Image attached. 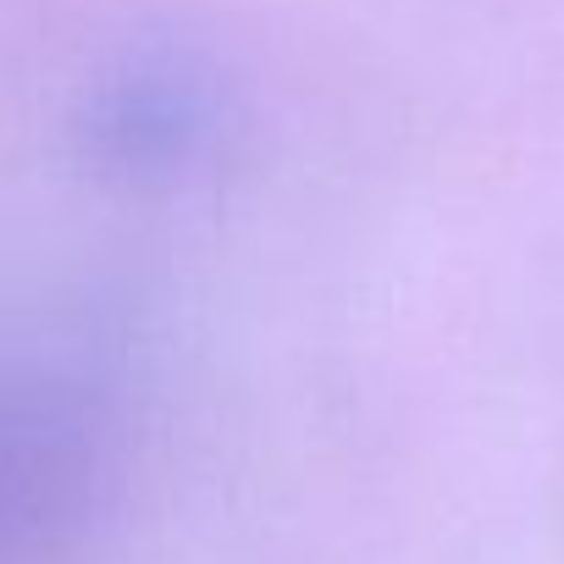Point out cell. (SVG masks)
I'll list each match as a JSON object with an SVG mask.
<instances>
[{"label":"cell","mask_w":564,"mask_h":564,"mask_svg":"<svg viewBox=\"0 0 564 564\" xmlns=\"http://www.w3.org/2000/svg\"><path fill=\"white\" fill-rule=\"evenodd\" d=\"M216 133L221 95L210 73L177 56H144L106 73L73 117L78 161L122 188L183 183L210 155Z\"/></svg>","instance_id":"obj_1"},{"label":"cell","mask_w":564,"mask_h":564,"mask_svg":"<svg viewBox=\"0 0 564 564\" xmlns=\"http://www.w3.org/2000/svg\"><path fill=\"white\" fill-rule=\"evenodd\" d=\"M84 448L89 421L78 404L45 388H0V536L73 487Z\"/></svg>","instance_id":"obj_2"}]
</instances>
